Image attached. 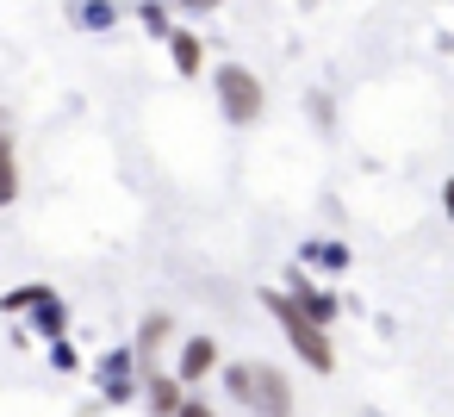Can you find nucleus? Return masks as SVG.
<instances>
[{"instance_id":"f257e3e1","label":"nucleus","mask_w":454,"mask_h":417,"mask_svg":"<svg viewBox=\"0 0 454 417\" xmlns=\"http://www.w3.org/2000/svg\"><path fill=\"white\" fill-rule=\"evenodd\" d=\"M218 380H224V392L249 411V417H293V380L274 367V361H218Z\"/></svg>"},{"instance_id":"f03ea898","label":"nucleus","mask_w":454,"mask_h":417,"mask_svg":"<svg viewBox=\"0 0 454 417\" xmlns=\"http://www.w3.org/2000/svg\"><path fill=\"white\" fill-rule=\"evenodd\" d=\"M262 305L274 311L280 336L293 342V355H299L311 374H330V367H336V342H330V330H324V324H311V318H305V311H299L280 287H268V293H262Z\"/></svg>"},{"instance_id":"7ed1b4c3","label":"nucleus","mask_w":454,"mask_h":417,"mask_svg":"<svg viewBox=\"0 0 454 417\" xmlns=\"http://www.w3.org/2000/svg\"><path fill=\"white\" fill-rule=\"evenodd\" d=\"M212 88H218V106H224V119H231V125H255V119H262V106H268L262 82H255L249 69H237V63H224V69L212 75Z\"/></svg>"},{"instance_id":"20e7f679","label":"nucleus","mask_w":454,"mask_h":417,"mask_svg":"<svg viewBox=\"0 0 454 417\" xmlns=\"http://www.w3.org/2000/svg\"><path fill=\"white\" fill-rule=\"evenodd\" d=\"M137 380H144V367H137L131 342L100 361V392H106V405H131V398H137Z\"/></svg>"},{"instance_id":"39448f33","label":"nucleus","mask_w":454,"mask_h":417,"mask_svg":"<svg viewBox=\"0 0 454 417\" xmlns=\"http://www.w3.org/2000/svg\"><path fill=\"white\" fill-rule=\"evenodd\" d=\"M206 374H218V342H212V336H187V349H181V361H175V380H181V386H200Z\"/></svg>"},{"instance_id":"423d86ee","label":"nucleus","mask_w":454,"mask_h":417,"mask_svg":"<svg viewBox=\"0 0 454 417\" xmlns=\"http://www.w3.org/2000/svg\"><path fill=\"white\" fill-rule=\"evenodd\" d=\"M137 392H144V405H150L156 417H175V405L187 398V386H181L175 374H162V367H144V380H137Z\"/></svg>"},{"instance_id":"0eeeda50","label":"nucleus","mask_w":454,"mask_h":417,"mask_svg":"<svg viewBox=\"0 0 454 417\" xmlns=\"http://www.w3.org/2000/svg\"><path fill=\"white\" fill-rule=\"evenodd\" d=\"M286 299H293V305H299V311H305V318H311V324H324V330H330V324H336V299H330V293H324V287H311V280H305V274H299V280H293V287H286Z\"/></svg>"},{"instance_id":"6e6552de","label":"nucleus","mask_w":454,"mask_h":417,"mask_svg":"<svg viewBox=\"0 0 454 417\" xmlns=\"http://www.w3.org/2000/svg\"><path fill=\"white\" fill-rule=\"evenodd\" d=\"M175 336V318L168 311H150L144 324H137V342H131V355H137V367H156V349Z\"/></svg>"},{"instance_id":"1a4fd4ad","label":"nucleus","mask_w":454,"mask_h":417,"mask_svg":"<svg viewBox=\"0 0 454 417\" xmlns=\"http://www.w3.org/2000/svg\"><path fill=\"white\" fill-rule=\"evenodd\" d=\"M20 200V162H13V125H7V106H0V212Z\"/></svg>"},{"instance_id":"9d476101","label":"nucleus","mask_w":454,"mask_h":417,"mask_svg":"<svg viewBox=\"0 0 454 417\" xmlns=\"http://www.w3.org/2000/svg\"><path fill=\"white\" fill-rule=\"evenodd\" d=\"M32 330H38V336H44V342H57V336H63V330H69V305H63V299H57V293H44V299H38V305H32Z\"/></svg>"},{"instance_id":"9b49d317","label":"nucleus","mask_w":454,"mask_h":417,"mask_svg":"<svg viewBox=\"0 0 454 417\" xmlns=\"http://www.w3.org/2000/svg\"><path fill=\"white\" fill-rule=\"evenodd\" d=\"M168 51H175V69H181V75H200V38H193V32H175Z\"/></svg>"},{"instance_id":"f8f14e48","label":"nucleus","mask_w":454,"mask_h":417,"mask_svg":"<svg viewBox=\"0 0 454 417\" xmlns=\"http://www.w3.org/2000/svg\"><path fill=\"white\" fill-rule=\"evenodd\" d=\"M44 293H51V287H20V293H7V299H0V311H7V318H26V311H32Z\"/></svg>"},{"instance_id":"ddd939ff","label":"nucleus","mask_w":454,"mask_h":417,"mask_svg":"<svg viewBox=\"0 0 454 417\" xmlns=\"http://www.w3.org/2000/svg\"><path fill=\"white\" fill-rule=\"evenodd\" d=\"M113 20H119V7H113V0H88V7H82V26H88V32H106Z\"/></svg>"},{"instance_id":"4468645a","label":"nucleus","mask_w":454,"mask_h":417,"mask_svg":"<svg viewBox=\"0 0 454 417\" xmlns=\"http://www.w3.org/2000/svg\"><path fill=\"white\" fill-rule=\"evenodd\" d=\"M175 417H218V411H212L206 398H181V405H175Z\"/></svg>"},{"instance_id":"2eb2a0df","label":"nucleus","mask_w":454,"mask_h":417,"mask_svg":"<svg viewBox=\"0 0 454 417\" xmlns=\"http://www.w3.org/2000/svg\"><path fill=\"white\" fill-rule=\"evenodd\" d=\"M144 26H150V32H168V7H156V0H150V7H144Z\"/></svg>"},{"instance_id":"dca6fc26","label":"nucleus","mask_w":454,"mask_h":417,"mask_svg":"<svg viewBox=\"0 0 454 417\" xmlns=\"http://www.w3.org/2000/svg\"><path fill=\"white\" fill-rule=\"evenodd\" d=\"M218 7V0H187V13H212Z\"/></svg>"}]
</instances>
